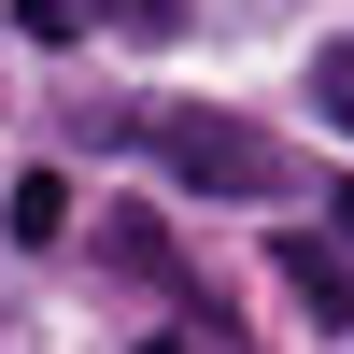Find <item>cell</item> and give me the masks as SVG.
Listing matches in <instances>:
<instances>
[{"instance_id": "6da1fadb", "label": "cell", "mask_w": 354, "mask_h": 354, "mask_svg": "<svg viewBox=\"0 0 354 354\" xmlns=\"http://www.w3.org/2000/svg\"><path fill=\"white\" fill-rule=\"evenodd\" d=\"M156 170H170V185H198V198H283V185H298L283 142L241 128V113H156Z\"/></svg>"}, {"instance_id": "7a4b0ae2", "label": "cell", "mask_w": 354, "mask_h": 354, "mask_svg": "<svg viewBox=\"0 0 354 354\" xmlns=\"http://www.w3.org/2000/svg\"><path fill=\"white\" fill-rule=\"evenodd\" d=\"M283 283H298L326 326H354V241H340V255H326V241H283Z\"/></svg>"}, {"instance_id": "3957f363", "label": "cell", "mask_w": 354, "mask_h": 354, "mask_svg": "<svg viewBox=\"0 0 354 354\" xmlns=\"http://www.w3.org/2000/svg\"><path fill=\"white\" fill-rule=\"evenodd\" d=\"M15 241H71V185L57 170H15Z\"/></svg>"}, {"instance_id": "277c9868", "label": "cell", "mask_w": 354, "mask_h": 354, "mask_svg": "<svg viewBox=\"0 0 354 354\" xmlns=\"http://www.w3.org/2000/svg\"><path fill=\"white\" fill-rule=\"evenodd\" d=\"M100 241H113V270H142V283H185V270H170V241H156V227H142V213H113Z\"/></svg>"}, {"instance_id": "5b68a950", "label": "cell", "mask_w": 354, "mask_h": 354, "mask_svg": "<svg viewBox=\"0 0 354 354\" xmlns=\"http://www.w3.org/2000/svg\"><path fill=\"white\" fill-rule=\"evenodd\" d=\"M312 100H326L340 128H354V43H326V57H312Z\"/></svg>"}, {"instance_id": "8992f818", "label": "cell", "mask_w": 354, "mask_h": 354, "mask_svg": "<svg viewBox=\"0 0 354 354\" xmlns=\"http://www.w3.org/2000/svg\"><path fill=\"white\" fill-rule=\"evenodd\" d=\"M113 28H142V43H170V28H185V0H113Z\"/></svg>"}, {"instance_id": "52a82bcc", "label": "cell", "mask_w": 354, "mask_h": 354, "mask_svg": "<svg viewBox=\"0 0 354 354\" xmlns=\"http://www.w3.org/2000/svg\"><path fill=\"white\" fill-rule=\"evenodd\" d=\"M326 227H340V241H354V185H326Z\"/></svg>"}, {"instance_id": "ba28073f", "label": "cell", "mask_w": 354, "mask_h": 354, "mask_svg": "<svg viewBox=\"0 0 354 354\" xmlns=\"http://www.w3.org/2000/svg\"><path fill=\"white\" fill-rule=\"evenodd\" d=\"M142 354H198V326H156V340H142Z\"/></svg>"}]
</instances>
